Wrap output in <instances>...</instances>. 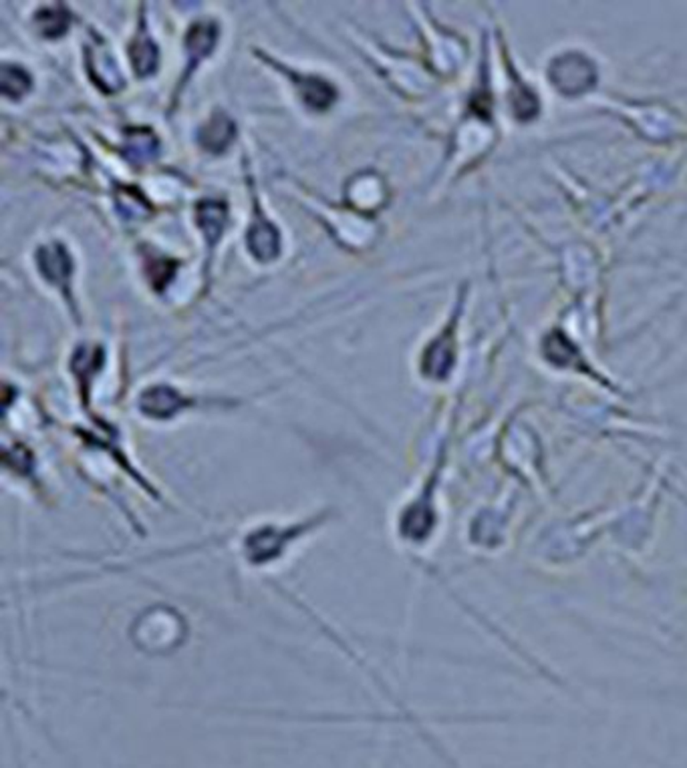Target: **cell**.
I'll return each instance as SVG.
<instances>
[{"label": "cell", "mask_w": 687, "mask_h": 768, "mask_svg": "<svg viewBox=\"0 0 687 768\" xmlns=\"http://www.w3.org/2000/svg\"><path fill=\"white\" fill-rule=\"evenodd\" d=\"M226 217H228V207L224 206L222 201L204 199L196 206L198 228L204 231L208 246L218 244L222 231L226 228Z\"/></svg>", "instance_id": "277c9868"}, {"label": "cell", "mask_w": 687, "mask_h": 768, "mask_svg": "<svg viewBox=\"0 0 687 768\" xmlns=\"http://www.w3.org/2000/svg\"><path fill=\"white\" fill-rule=\"evenodd\" d=\"M295 81L300 99H303L305 105L311 107L313 111H325V109L335 103V87L325 79H321V77H299Z\"/></svg>", "instance_id": "8992f818"}, {"label": "cell", "mask_w": 687, "mask_h": 768, "mask_svg": "<svg viewBox=\"0 0 687 768\" xmlns=\"http://www.w3.org/2000/svg\"><path fill=\"white\" fill-rule=\"evenodd\" d=\"M35 25L43 36L57 38L63 33H67L69 12L59 4L47 6V9H41L35 14Z\"/></svg>", "instance_id": "30bf717a"}, {"label": "cell", "mask_w": 687, "mask_h": 768, "mask_svg": "<svg viewBox=\"0 0 687 768\" xmlns=\"http://www.w3.org/2000/svg\"><path fill=\"white\" fill-rule=\"evenodd\" d=\"M115 201H118V212L123 217H127V220H134V217H143L145 214L150 212L148 199H145L142 193L134 188H121L118 191V196H115Z\"/></svg>", "instance_id": "4fadbf2b"}, {"label": "cell", "mask_w": 687, "mask_h": 768, "mask_svg": "<svg viewBox=\"0 0 687 768\" xmlns=\"http://www.w3.org/2000/svg\"><path fill=\"white\" fill-rule=\"evenodd\" d=\"M37 263L45 280L51 282L53 286H59L63 292L69 290L73 262L65 246L51 244L41 247V250L37 252Z\"/></svg>", "instance_id": "6da1fadb"}, {"label": "cell", "mask_w": 687, "mask_h": 768, "mask_svg": "<svg viewBox=\"0 0 687 768\" xmlns=\"http://www.w3.org/2000/svg\"><path fill=\"white\" fill-rule=\"evenodd\" d=\"M246 244L252 255L260 262L274 260L281 252V236L273 223L266 220H257L246 234Z\"/></svg>", "instance_id": "3957f363"}, {"label": "cell", "mask_w": 687, "mask_h": 768, "mask_svg": "<svg viewBox=\"0 0 687 768\" xmlns=\"http://www.w3.org/2000/svg\"><path fill=\"white\" fill-rule=\"evenodd\" d=\"M177 397L168 389H156L143 397V408L153 415H168L177 407Z\"/></svg>", "instance_id": "5bb4252c"}, {"label": "cell", "mask_w": 687, "mask_h": 768, "mask_svg": "<svg viewBox=\"0 0 687 768\" xmlns=\"http://www.w3.org/2000/svg\"><path fill=\"white\" fill-rule=\"evenodd\" d=\"M158 153V137L150 129L127 131V158L134 163L151 161Z\"/></svg>", "instance_id": "9c48e42d"}, {"label": "cell", "mask_w": 687, "mask_h": 768, "mask_svg": "<svg viewBox=\"0 0 687 768\" xmlns=\"http://www.w3.org/2000/svg\"><path fill=\"white\" fill-rule=\"evenodd\" d=\"M234 135H236L234 123L230 121L226 115L216 113L214 117L208 121L202 129H200L198 141L206 151L222 153L230 143H233Z\"/></svg>", "instance_id": "5b68a950"}, {"label": "cell", "mask_w": 687, "mask_h": 768, "mask_svg": "<svg viewBox=\"0 0 687 768\" xmlns=\"http://www.w3.org/2000/svg\"><path fill=\"white\" fill-rule=\"evenodd\" d=\"M87 67L89 73L94 77L95 85L105 93H115L118 89H121L123 85V77L119 73L118 65H115V59L111 57V53L105 49V46H91L87 49Z\"/></svg>", "instance_id": "7a4b0ae2"}, {"label": "cell", "mask_w": 687, "mask_h": 768, "mask_svg": "<svg viewBox=\"0 0 687 768\" xmlns=\"http://www.w3.org/2000/svg\"><path fill=\"white\" fill-rule=\"evenodd\" d=\"M216 38H218V27L210 20L196 22V25L190 28V33L186 36V46H188L192 65L196 67L200 59L208 57V54L214 51Z\"/></svg>", "instance_id": "52a82bcc"}, {"label": "cell", "mask_w": 687, "mask_h": 768, "mask_svg": "<svg viewBox=\"0 0 687 768\" xmlns=\"http://www.w3.org/2000/svg\"><path fill=\"white\" fill-rule=\"evenodd\" d=\"M177 271V262L164 258V255H148V263H145V274L148 280L153 286V290H164L166 286L174 280Z\"/></svg>", "instance_id": "7c38bea8"}, {"label": "cell", "mask_w": 687, "mask_h": 768, "mask_svg": "<svg viewBox=\"0 0 687 768\" xmlns=\"http://www.w3.org/2000/svg\"><path fill=\"white\" fill-rule=\"evenodd\" d=\"M127 53H129L131 65H134L135 73L140 77H148L158 69L159 51H158V46L153 44L151 38L145 33H140L135 36V41L131 43Z\"/></svg>", "instance_id": "ba28073f"}, {"label": "cell", "mask_w": 687, "mask_h": 768, "mask_svg": "<svg viewBox=\"0 0 687 768\" xmlns=\"http://www.w3.org/2000/svg\"><path fill=\"white\" fill-rule=\"evenodd\" d=\"M30 87H33V81H30V75L25 69L9 63L0 69V89L9 99H20L22 95H27Z\"/></svg>", "instance_id": "8fae6325"}]
</instances>
